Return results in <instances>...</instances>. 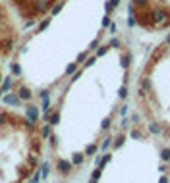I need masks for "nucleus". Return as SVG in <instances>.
<instances>
[{"label": "nucleus", "instance_id": "f257e3e1", "mask_svg": "<svg viewBox=\"0 0 170 183\" xmlns=\"http://www.w3.org/2000/svg\"><path fill=\"white\" fill-rule=\"evenodd\" d=\"M47 131L35 112L0 110V183H31L43 160Z\"/></svg>", "mask_w": 170, "mask_h": 183}, {"label": "nucleus", "instance_id": "f03ea898", "mask_svg": "<svg viewBox=\"0 0 170 183\" xmlns=\"http://www.w3.org/2000/svg\"><path fill=\"white\" fill-rule=\"evenodd\" d=\"M21 23L4 0H0V95L4 85V73L8 64L14 60L21 42Z\"/></svg>", "mask_w": 170, "mask_h": 183}, {"label": "nucleus", "instance_id": "7ed1b4c3", "mask_svg": "<svg viewBox=\"0 0 170 183\" xmlns=\"http://www.w3.org/2000/svg\"><path fill=\"white\" fill-rule=\"evenodd\" d=\"M130 25L145 29L170 27V0H130Z\"/></svg>", "mask_w": 170, "mask_h": 183}, {"label": "nucleus", "instance_id": "20e7f679", "mask_svg": "<svg viewBox=\"0 0 170 183\" xmlns=\"http://www.w3.org/2000/svg\"><path fill=\"white\" fill-rule=\"evenodd\" d=\"M4 2L12 8L21 27H35L62 0H4Z\"/></svg>", "mask_w": 170, "mask_h": 183}, {"label": "nucleus", "instance_id": "39448f33", "mask_svg": "<svg viewBox=\"0 0 170 183\" xmlns=\"http://www.w3.org/2000/svg\"><path fill=\"white\" fill-rule=\"evenodd\" d=\"M161 158L164 160V162H168V160H170V148H162V151H161Z\"/></svg>", "mask_w": 170, "mask_h": 183}, {"label": "nucleus", "instance_id": "423d86ee", "mask_svg": "<svg viewBox=\"0 0 170 183\" xmlns=\"http://www.w3.org/2000/svg\"><path fill=\"white\" fill-rule=\"evenodd\" d=\"M149 131H151V133H161L162 127H161L158 123H151V125H149Z\"/></svg>", "mask_w": 170, "mask_h": 183}, {"label": "nucleus", "instance_id": "0eeeda50", "mask_svg": "<svg viewBox=\"0 0 170 183\" xmlns=\"http://www.w3.org/2000/svg\"><path fill=\"white\" fill-rule=\"evenodd\" d=\"M118 96H120V98H126V96H128V87H126V85L118 89Z\"/></svg>", "mask_w": 170, "mask_h": 183}, {"label": "nucleus", "instance_id": "6e6552de", "mask_svg": "<svg viewBox=\"0 0 170 183\" xmlns=\"http://www.w3.org/2000/svg\"><path fill=\"white\" fill-rule=\"evenodd\" d=\"M124 141H126V137H118V139L114 141V148H120L124 145Z\"/></svg>", "mask_w": 170, "mask_h": 183}, {"label": "nucleus", "instance_id": "1a4fd4ad", "mask_svg": "<svg viewBox=\"0 0 170 183\" xmlns=\"http://www.w3.org/2000/svg\"><path fill=\"white\" fill-rule=\"evenodd\" d=\"M131 137H133V139H141V131H137V129L131 131Z\"/></svg>", "mask_w": 170, "mask_h": 183}, {"label": "nucleus", "instance_id": "9d476101", "mask_svg": "<svg viewBox=\"0 0 170 183\" xmlns=\"http://www.w3.org/2000/svg\"><path fill=\"white\" fill-rule=\"evenodd\" d=\"M126 114H128V106H122V108H120V116L126 118Z\"/></svg>", "mask_w": 170, "mask_h": 183}, {"label": "nucleus", "instance_id": "9b49d317", "mask_svg": "<svg viewBox=\"0 0 170 183\" xmlns=\"http://www.w3.org/2000/svg\"><path fill=\"white\" fill-rule=\"evenodd\" d=\"M158 183H168V177H166V176H162L161 179H158Z\"/></svg>", "mask_w": 170, "mask_h": 183}, {"label": "nucleus", "instance_id": "f8f14e48", "mask_svg": "<svg viewBox=\"0 0 170 183\" xmlns=\"http://www.w3.org/2000/svg\"><path fill=\"white\" fill-rule=\"evenodd\" d=\"M166 44H170V33H168V37H166Z\"/></svg>", "mask_w": 170, "mask_h": 183}]
</instances>
